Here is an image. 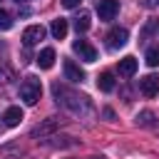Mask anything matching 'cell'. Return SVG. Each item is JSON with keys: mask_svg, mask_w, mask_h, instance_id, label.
Returning <instances> with one entry per match:
<instances>
[{"mask_svg": "<svg viewBox=\"0 0 159 159\" xmlns=\"http://www.w3.org/2000/svg\"><path fill=\"white\" fill-rule=\"evenodd\" d=\"M127 40H129V32H127L124 27H112V30L107 32V47H109V50H119V47H124Z\"/></svg>", "mask_w": 159, "mask_h": 159, "instance_id": "cell-3", "label": "cell"}, {"mask_svg": "<svg viewBox=\"0 0 159 159\" xmlns=\"http://www.w3.org/2000/svg\"><path fill=\"white\" fill-rule=\"evenodd\" d=\"M42 37H45V27H42V25H30V27H25V32H22V42H25V47L37 45Z\"/></svg>", "mask_w": 159, "mask_h": 159, "instance_id": "cell-7", "label": "cell"}, {"mask_svg": "<svg viewBox=\"0 0 159 159\" xmlns=\"http://www.w3.org/2000/svg\"><path fill=\"white\" fill-rule=\"evenodd\" d=\"M117 12H119V0H99V2H97V15H99V20L109 22V20H114Z\"/></svg>", "mask_w": 159, "mask_h": 159, "instance_id": "cell-5", "label": "cell"}, {"mask_svg": "<svg viewBox=\"0 0 159 159\" xmlns=\"http://www.w3.org/2000/svg\"><path fill=\"white\" fill-rule=\"evenodd\" d=\"M72 50H75V55H77L80 60H84V62H94V60H97V50H94L87 40H75V42H72Z\"/></svg>", "mask_w": 159, "mask_h": 159, "instance_id": "cell-4", "label": "cell"}, {"mask_svg": "<svg viewBox=\"0 0 159 159\" xmlns=\"http://www.w3.org/2000/svg\"><path fill=\"white\" fill-rule=\"evenodd\" d=\"M10 27H12V15L0 7V30H10Z\"/></svg>", "mask_w": 159, "mask_h": 159, "instance_id": "cell-19", "label": "cell"}, {"mask_svg": "<svg viewBox=\"0 0 159 159\" xmlns=\"http://www.w3.org/2000/svg\"><path fill=\"white\" fill-rule=\"evenodd\" d=\"M134 119H137V124H139V127H152V122H154V112L144 109V112H139Z\"/></svg>", "mask_w": 159, "mask_h": 159, "instance_id": "cell-17", "label": "cell"}, {"mask_svg": "<svg viewBox=\"0 0 159 159\" xmlns=\"http://www.w3.org/2000/svg\"><path fill=\"white\" fill-rule=\"evenodd\" d=\"M15 2H27V0H15Z\"/></svg>", "mask_w": 159, "mask_h": 159, "instance_id": "cell-22", "label": "cell"}, {"mask_svg": "<svg viewBox=\"0 0 159 159\" xmlns=\"http://www.w3.org/2000/svg\"><path fill=\"white\" fill-rule=\"evenodd\" d=\"M52 92H55V97H57V102H62L67 109H72L75 114H84V112H89V99L84 97V94H77V92H70L67 87H62V84H52Z\"/></svg>", "mask_w": 159, "mask_h": 159, "instance_id": "cell-1", "label": "cell"}, {"mask_svg": "<svg viewBox=\"0 0 159 159\" xmlns=\"http://www.w3.org/2000/svg\"><path fill=\"white\" fill-rule=\"evenodd\" d=\"M97 87H99L102 92H112V89H114V75H112V72L97 75Z\"/></svg>", "mask_w": 159, "mask_h": 159, "instance_id": "cell-14", "label": "cell"}, {"mask_svg": "<svg viewBox=\"0 0 159 159\" xmlns=\"http://www.w3.org/2000/svg\"><path fill=\"white\" fill-rule=\"evenodd\" d=\"M67 30H70V25H67L65 17H57V20H52V25H50V32H52L55 40H65V37H67Z\"/></svg>", "mask_w": 159, "mask_h": 159, "instance_id": "cell-9", "label": "cell"}, {"mask_svg": "<svg viewBox=\"0 0 159 159\" xmlns=\"http://www.w3.org/2000/svg\"><path fill=\"white\" fill-rule=\"evenodd\" d=\"M65 77H67L70 82H82V80H84V70H82L80 65H75L72 60H67V62H65Z\"/></svg>", "mask_w": 159, "mask_h": 159, "instance_id": "cell-8", "label": "cell"}, {"mask_svg": "<svg viewBox=\"0 0 159 159\" xmlns=\"http://www.w3.org/2000/svg\"><path fill=\"white\" fill-rule=\"evenodd\" d=\"M157 30H159V20H154V17H152V20H147V25H144V27H142V32H139V40H149Z\"/></svg>", "mask_w": 159, "mask_h": 159, "instance_id": "cell-15", "label": "cell"}, {"mask_svg": "<svg viewBox=\"0 0 159 159\" xmlns=\"http://www.w3.org/2000/svg\"><path fill=\"white\" fill-rule=\"evenodd\" d=\"M37 65H40L42 70H50V67L55 65V50H52V47H45V50L37 55Z\"/></svg>", "mask_w": 159, "mask_h": 159, "instance_id": "cell-13", "label": "cell"}, {"mask_svg": "<svg viewBox=\"0 0 159 159\" xmlns=\"http://www.w3.org/2000/svg\"><path fill=\"white\" fill-rule=\"evenodd\" d=\"M147 65L149 67H157L159 65V47H149L147 50Z\"/></svg>", "mask_w": 159, "mask_h": 159, "instance_id": "cell-18", "label": "cell"}, {"mask_svg": "<svg viewBox=\"0 0 159 159\" xmlns=\"http://www.w3.org/2000/svg\"><path fill=\"white\" fill-rule=\"evenodd\" d=\"M139 92L144 97H157L159 94V75H147L139 80Z\"/></svg>", "mask_w": 159, "mask_h": 159, "instance_id": "cell-6", "label": "cell"}, {"mask_svg": "<svg viewBox=\"0 0 159 159\" xmlns=\"http://www.w3.org/2000/svg\"><path fill=\"white\" fill-rule=\"evenodd\" d=\"M62 5H65L67 10H72V7H77V5H80V0H62Z\"/></svg>", "mask_w": 159, "mask_h": 159, "instance_id": "cell-20", "label": "cell"}, {"mask_svg": "<svg viewBox=\"0 0 159 159\" xmlns=\"http://www.w3.org/2000/svg\"><path fill=\"white\" fill-rule=\"evenodd\" d=\"M2 119H5L7 127H17L20 119H22V109H20V107H7L5 114H2Z\"/></svg>", "mask_w": 159, "mask_h": 159, "instance_id": "cell-12", "label": "cell"}, {"mask_svg": "<svg viewBox=\"0 0 159 159\" xmlns=\"http://www.w3.org/2000/svg\"><path fill=\"white\" fill-rule=\"evenodd\" d=\"M60 127V119L57 117H50V119H45L42 124H37L35 129H32V137H42V134H47V132H52V129H57Z\"/></svg>", "mask_w": 159, "mask_h": 159, "instance_id": "cell-11", "label": "cell"}, {"mask_svg": "<svg viewBox=\"0 0 159 159\" xmlns=\"http://www.w3.org/2000/svg\"><path fill=\"white\" fill-rule=\"evenodd\" d=\"M0 82H5V72L2 70H0Z\"/></svg>", "mask_w": 159, "mask_h": 159, "instance_id": "cell-21", "label": "cell"}, {"mask_svg": "<svg viewBox=\"0 0 159 159\" xmlns=\"http://www.w3.org/2000/svg\"><path fill=\"white\" fill-rule=\"evenodd\" d=\"M40 94H42V84H40V80L37 77H25V82L20 84V99L25 102V104H37V99H40Z\"/></svg>", "mask_w": 159, "mask_h": 159, "instance_id": "cell-2", "label": "cell"}, {"mask_svg": "<svg viewBox=\"0 0 159 159\" xmlns=\"http://www.w3.org/2000/svg\"><path fill=\"white\" fill-rule=\"evenodd\" d=\"M134 72H137V60H134L132 55L122 57V60H119V75H122V77H132Z\"/></svg>", "mask_w": 159, "mask_h": 159, "instance_id": "cell-10", "label": "cell"}, {"mask_svg": "<svg viewBox=\"0 0 159 159\" xmlns=\"http://www.w3.org/2000/svg\"><path fill=\"white\" fill-rule=\"evenodd\" d=\"M75 30L77 32H87L89 30V12H80L75 17Z\"/></svg>", "mask_w": 159, "mask_h": 159, "instance_id": "cell-16", "label": "cell"}]
</instances>
